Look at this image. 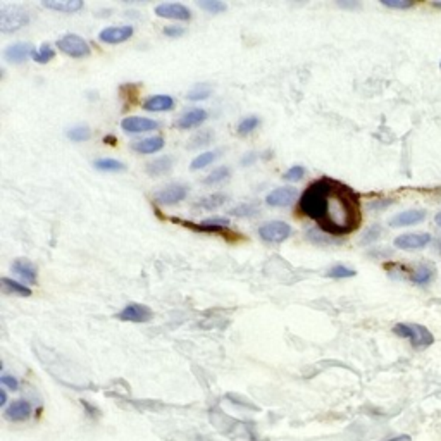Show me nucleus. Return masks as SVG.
<instances>
[{"mask_svg":"<svg viewBox=\"0 0 441 441\" xmlns=\"http://www.w3.org/2000/svg\"><path fill=\"white\" fill-rule=\"evenodd\" d=\"M298 211L316 220L321 231L331 236H345L358 230L362 220L360 199L346 184L333 178L310 183L298 200Z\"/></svg>","mask_w":441,"mask_h":441,"instance_id":"f257e3e1","label":"nucleus"},{"mask_svg":"<svg viewBox=\"0 0 441 441\" xmlns=\"http://www.w3.org/2000/svg\"><path fill=\"white\" fill-rule=\"evenodd\" d=\"M28 23H30V14H28L25 7L9 4V6H4L0 9V31H4V33H13V31L21 30Z\"/></svg>","mask_w":441,"mask_h":441,"instance_id":"f03ea898","label":"nucleus"},{"mask_svg":"<svg viewBox=\"0 0 441 441\" xmlns=\"http://www.w3.org/2000/svg\"><path fill=\"white\" fill-rule=\"evenodd\" d=\"M393 333L399 334L401 338H407L411 341L413 348H428L429 345H433L435 336L431 334V331L421 324H407V322H400L393 328Z\"/></svg>","mask_w":441,"mask_h":441,"instance_id":"7ed1b4c3","label":"nucleus"},{"mask_svg":"<svg viewBox=\"0 0 441 441\" xmlns=\"http://www.w3.org/2000/svg\"><path fill=\"white\" fill-rule=\"evenodd\" d=\"M172 220H175V223L181 224V226L188 228V230L199 231V233L223 235V236H228V238H230V240L236 238L235 231H231L230 228H228L230 220L224 219V218H211V219H206V220H204V223H200V224L190 223V220H184V219H172Z\"/></svg>","mask_w":441,"mask_h":441,"instance_id":"20e7f679","label":"nucleus"},{"mask_svg":"<svg viewBox=\"0 0 441 441\" xmlns=\"http://www.w3.org/2000/svg\"><path fill=\"white\" fill-rule=\"evenodd\" d=\"M57 49L61 52H64L66 55H71V57H88L92 54V49H90L88 42L85 38H81L80 35H64L57 40Z\"/></svg>","mask_w":441,"mask_h":441,"instance_id":"39448f33","label":"nucleus"},{"mask_svg":"<svg viewBox=\"0 0 441 441\" xmlns=\"http://www.w3.org/2000/svg\"><path fill=\"white\" fill-rule=\"evenodd\" d=\"M293 235V230L288 223L283 220H271L259 228V236L267 243H283Z\"/></svg>","mask_w":441,"mask_h":441,"instance_id":"423d86ee","label":"nucleus"},{"mask_svg":"<svg viewBox=\"0 0 441 441\" xmlns=\"http://www.w3.org/2000/svg\"><path fill=\"white\" fill-rule=\"evenodd\" d=\"M188 195V188L184 184L175 183L169 184V187H164L163 190L153 193V200L159 206H176V204L183 202Z\"/></svg>","mask_w":441,"mask_h":441,"instance_id":"0eeeda50","label":"nucleus"},{"mask_svg":"<svg viewBox=\"0 0 441 441\" xmlns=\"http://www.w3.org/2000/svg\"><path fill=\"white\" fill-rule=\"evenodd\" d=\"M153 317V312L151 307L143 305V303H129L126 305L121 312H117L116 319L124 322H148Z\"/></svg>","mask_w":441,"mask_h":441,"instance_id":"6e6552de","label":"nucleus"},{"mask_svg":"<svg viewBox=\"0 0 441 441\" xmlns=\"http://www.w3.org/2000/svg\"><path fill=\"white\" fill-rule=\"evenodd\" d=\"M155 14L159 18L165 19H176V21H190L192 19V11L188 9L183 4H176V2H165L159 4L155 7Z\"/></svg>","mask_w":441,"mask_h":441,"instance_id":"1a4fd4ad","label":"nucleus"},{"mask_svg":"<svg viewBox=\"0 0 441 441\" xmlns=\"http://www.w3.org/2000/svg\"><path fill=\"white\" fill-rule=\"evenodd\" d=\"M298 196V190L293 187H279L266 196V204L271 207H286L293 204Z\"/></svg>","mask_w":441,"mask_h":441,"instance_id":"9d476101","label":"nucleus"},{"mask_svg":"<svg viewBox=\"0 0 441 441\" xmlns=\"http://www.w3.org/2000/svg\"><path fill=\"white\" fill-rule=\"evenodd\" d=\"M33 45L28 42H16L4 50V59L9 64H23L30 55H33Z\"/></svg>","mask_w":441,"mask_h":441,"instance_id":"9b49d317","label":"nucleus"},{"mask_svg":"<svg viewBox=\"0 0 441 441\" xmlns=\"http://www.w3.org/2000/svg\"><path fill=\"white\" fill-rule=\"evenodd\" d=\"M429 242H431V235L428 233H407L396 236L395 247L400 250H419L429 245Z\"/></svg>","mask_w":441,"mask_h":441,"instance_id":"f8f14e48","label":"nucleus"},{"mask_svg":"<svg viewBox=\"0 0 441 441\" xmlns=\"http://www.w3.org/2000/svg\"><path fill=\"white\" fill-rule=\"evenodd\" d=\"M133 37V28L131 26H107L98 33V38L104 43H123Z\"/></svg>","mask_w":441,"mask_h":441,"instance_id":"ddd939ff","label":"nucleus"},{"mask_svg":"<svg viewBox=\"0 0 441 441\" xmlns=\"http://www.w3.org/2000/svg\"><path fill=\"white\" fill-rule=\"evenodd\" d=\"M121 128L126 133H145V131H152V129L159 128V123L153 119H148V117H141V116H131V117H124L123 123H121Z\"/></svg>","mask_w":441,"mask_h":441,"instance_id":"4468645a","label":"nucleus"},{"mask_svg":"<svg viewBox=\"0 0 441 441\" xmlns=\"http://www.w3.org/2000/svg\"><path fill=\"white\" fill-rule=\"evenodd\" d=\"M426 218V212L419 211V208H412V211H405L396 214L395 218L389 220V226L392 228H405V226H413V224L421 223Z\"/></svg>","mask_w":441,"mask_h":441,"instance_id":"2eb2a0df","label":"nucleus"},{"mask_svg":"<svg viewBox=\"0 0 441 441\" xmlns=\"http://www.w3.org/2000/svg\"><path fill=\"white\" fill-rule=\"evenodd\" d=\"M42 6L45 9L55 11V13H66L73 14L83 9L81 0H43Z\"/></svg>","mask_w":441,"mask_h":441,"instance_id":"dca6fc26","label":"nucleus"},{"mask_svg":"<svg viewBox=\"0 0 441 441\" xmlns=\"http://www.w3.org/2000/svg\"><path fill=\"white\" fill-rule=\"evenodd\" d=\"M207 119V110L206 109H190L176 121V128L180 129H192L193 126L202 124Z\"/></svg>","mask_w":441,"mask_h":441,"instance_id":"f3484780","label":"nucleus"},{"mask_svg":"<svg viewBox=\"0 0 441 441\" xmlns=\"http://www.w3.org/2000/svg\"><path fill=\"white\" fill-rule=\"evenodd\" d=\"M31 416V405L26 400H14L9 407L6 408V417L14 423H23Z\"/></svg>","mask_w":441,"mask_h":441,"instance_id":"a211bd4d","label":"nucleus"},{"mask_svg":"<svg viewBox=\"0 0 441 441\" xmlns=\"http://www.w3.org/2000/svg\"><path fill=\"white\" fill-rule=\"evenodd\" d=\"M11 269H13L14 274L21 276L25 281L30 283V285H35L37 283V267L33 266V262L28 261V259H16V261L13 262V266H11Z\"/></svg>","mask_w":441,"mask_h":441,"instance_id":"6ab92c4d","label":"nucleus"},{"mask_svg":"<svg viewBox=\"0 0 441 441\" xmlns=\"http://www.w3.org/2000/svg\"><path fill=\"white\" fill-rule=\"evenodd\" d=\"M175 107V100L169 95H153L143 102V109L148 112H164Z\"/></svg>","mask_w":441,"mask_h":441,"instance_id":"aec40b11","label":"nucleus"},{"mask_svg":"<svg viewBox=\"0 0 441 441\" xmlns=\"http://www.w3.org/2000/svg\"><path fill=\"white\" fill-rule=\"evenodd\" d=\"M165 145L164 138L163 136H152V138H145V140L141 141H136V143L131 145V148L135 152H140V153H155L159 151H163Z\"/></svg>","mask_w":441,"mask_h":441,"instance_id":"412c9836","label":"nucleus"},{"mask_svg":"<svg viewBox=\"0 0 441 441\" xmlns=\"http://www.w3.org/2000/svg\"><path fill=\"white\" fill-rule=\"evenodd\" d=\"M172 167V157L171 155H165V157H159V159L152 160V163L147 164V172L151 176H163L165 172L171 171Z\"/></svg>","mask_w":441,"mask_h":441,"instance_id":"4be33fe9","label":"nucleus"},{"mask_svg":"<svg viewBox=\"0 0 441 441\" xmlns=\"http://www.w3.org/2000/svg\"><path fill=\"white\" fill-rule=\"evenodd\" d=\"M0 285H2V291L7 295H18V297H30L31 290L28 286L21 285V283L14 281L11 278H2L0 279Z\"/></svg>","mask_w":441,"mask_h":441,"instance_id":"5701e85b","label":"nucleus"},{"mask_svg":"<svg viewBox=\"0 0 441 441\" xmlns=\"http://www.w3.org/2000/svg\"><path fill=\"white\" fill-rule=\"evenodd\" d=\"M226 202H228V195H224V193H212V195H207V196H204V199H200L199 202H196V207L212 211V208H218Z\"/></svg>","mask_w":441,"mask_h":441,"instance_id":"b1692460","label":"nucleus"},{"mask_svg":"<svg viewBox=\"0 0 441 441\" xmlns=\"http://www.w3.org/2000/svg\"><path fill=\"white\" fill-rule=\"evenodd\" d=\"M220 155L219 151H211V152H202L199 157H195V159L192 160L190 164V169L192 171H200V169L207 167V165H211L212 163H214L216 159Z\"/></svg>","mask_w":441,"mask_h":441,"instance_id":"393cba45","label":"nucleus"},{"mask_svg":"<svg viewBox=\"0 0 441 441\" xmlns=\"http://www.w3.org/2000/svg\"><path fill=\"white\" fill-rule=\"evenodd\" d=\"M433 276H435V271H433L429 266H426V264H423V266L417 267V269L411 274V279L416 283V285L426 286L431 283Z\"/></svg>","mask_w":441,"mask_h":441,"instance_id":"a878e982","label":"nucleus"},{"mask_svg":"<svg viewBox=\"0 0 441 441\" xmlns=\"http://www.w3.org/2000/svg\"><path fill=\"white\" fill-rule=\"evenodd\" d=\"M95 169L104 172H123L126 171V165L117 159H98L95 160Z\"/></svg>","mask_w":441,"mask_h":441,"instance_id":"bb28decb","label":"nucleus"},{"mask_svg":"<svg viewBox=\"0 0 441 441\" xmlns=\"http://www.w3.org/2000/svg\"><path fill=\"white\" fill-rule=\"evenodd\" d=\"M230 176H231L230 167H226V165H220V167L214 169L211 175H207V178L204 180V184H208V187H212V184H219V183H223V181L230 180Z\"/></svg>","mask_w":441,"mask_h":441,"instance_id":"cd10ccee","label":"nucleus"},{"mask_svg":"<svg viewBox=\"0 0 441 441\" xmlns=\"http://www.w3.org/2000/svg\"><path fill=\"white\" fill-rule=\"evenodd\" d=\"M212 93V88L207 85V83H196L195 86L188 92L187 98L188 100H206V98L211 97Z\"/></svg>","mask_w":441,"mask_h":441,"instance_id":"c85d7f7f","label":"nucleus"},{"mask_svg":"<svg viewBox=\"0 0 441 441\" xmlns=\"http://www.w3.org/2000/svg\"><path fill=\"white\" fill-rule=\"evenodd\" d=\"M68 136H69V140H73V141H86V140H90V136H92V129H90L86 124H76L68 129Z\"/></svg>","mask_w":441,"mask_h":441,"instance_id":"c756f323","label":"nucleus"},{"mask_svg":"<svg viewBox=\"0 0 441 441\" xmlns=\"http://www.w3.org/2000/svg\"><path fill=\"white\" fill-rule=\"evenodd\" d=\"M259 124H261V119H259L257 116H248V117H245V119H242L240 121V124H238V135H242V136H247V135H250V133H254L255 129L259 128Z\"/></svg>","mask_w":441,"mask_h":441,"instance_id":"7c9ffc66","label":"nucleus"},{"mask_svg":"<svg viewBox=\"0 0 441 441\" xmlns=\"http://www.w3.org/2000/svg\"><path fill=\"white\" fill-rule=\"evenodd\" d=\"M199 7L200 9L207 11V13H211V14H220L228 9L226 4L220 2V0H200Z\"/></svg>","mask_w":441,"mask_h":441,"instance_id":"2f4dec72","label":"nucleus"},{"mask_svg":"<svg viewBox=\"0 0 441 441\" xmlns=\"http://www.w3.org/2000/svg\"><path fill=\"white\" fill-rule=\"evenodd\" d=\"M54 55H55V52L52 49H50L49 45H42L40 49L35 50L31 57H33V61L38 62V64H47V62L52 61Z\"/></svg>","mask_w":441,"mask_h":441,"instance_id":"473e14b6","label":"nucleus"},{"mask_svg":"<svg viewBox=\"0 0 441 441\" xmlns=\"http://www.w3.org/2000/svg\"><path fill=\"white\" fill-rule=\"evenodd\" d=\"M328 276H329V278H334V279L353 278V276H355V271L350 269V267L343 266V264H336V266H333L328 271Z\"/></svg>","mask_w":441,"mask_h":441,"instance_id":"72a5a7b5","label":"nucleus"},{"mask_svg":"<svg viewBox=\"0 0 441 441\" xmlns=\"http://www.w3.org/2000/svg\"><path fill=\"white\" fill-rule=\"evenodd\" d=\"M259 212V208L252 204H242V206L231 208V214L236 216V218H250V216H255Z\"/></svg>","mask_w":441,"mask_h":441,"instance_id":"f704fd0d","label":"nucleus"},{"mask_svg":"<svg viewBox=\"0 0 441 441\" xmlns=\"http://www.w3.org/2000/svg\"><path fill=\"white\" fill-rule=\"evenodd\" d=\"M212 141V131H200L199 135L193 136V140L188 143L190 148H200V147H206Z\"/></svg>","mask_w":441,"mask_h":441,"instance_id":"c9c22d12","label":"nucleus"},{"mask_svg":"<svg viewBox=\"0 0 441 441\" xmlns=\"http://www.w3.org/2000/svg\"><path fill=\"white\" fill-rule=\"evenodd\" d=\"M305 167L303 165H291L288 171L283 175V180L285 181H300L303 176H305Z\"/></svg>","mask_w":441,"mask_h":441,"instance_id":"e433bc0d","label":"nucleus"},{"mask_svg":"<svg viewBox=\"0 0 441 441\" xmlns=\"http://www.w3.org/2000/svg\"><path fill=\"white\" fill-rule=\"evenodd\" d=\"M381 4L389 7V9H411L413 6L411 0H381Z\"/></svg>","mask_w":441,"mask_h":441,"instance_id":"4c0bfd02","label":"nucleus"},{"mask_svg":"<svg viewBox=\"0 0 441 441\" xmlns=\"http://www.w3.org/2000/svg\"><path fill=\"white\" fill-rule=\"evenodd\" d=\"M164 35L169 38H180L184 35V28L180 26H165L164 28Z\"/></svg>","mask_w":441,"mask_h":441,"instance_id":"58836bf2","label":"nucleus"},{"mask_svg":"<svg viewBox=\"0 0 441 441\" xmlns=\"http://www.w3.org/2000/svg\"><path fill=\"white\" fill-rule=\"evenodd\" d=\"M380 233H381L380 228H377V226L371 228V230H369L368 233H365L364 238H362V243H371V242H374V240L380 238Z\"/></svg>","mask_w":441,"mask_h":441,"instance_id":"ea45409f","label":"nucleus"},{"mask_svg":"<svg viewBox=\"0 0 441 441\" xmlns=\"http://www.w3.org/2000/svg\"><path fill=\"white\" fill-rule=\"evenodd\" d=\"M0 383H2L4 386H7V388H11V389H18V384H19L16 377L7 376V374H4V376L0 377Z\"/></svg>","mask_w":441,"mask_h":441,"instance_id":"a19ab883","label":"nucleus"},{"mask_svg":"<svg viewBox=\"0 0 441 441\" xmlns=\"http://www.w3.org/2000/svg\"><path fill=\"white\" fill-rule=\"evenodd\" d=\"M255 160H257V153H255V152H248V153H245V155H243L242 165H252V164L255 163Z\"/></svg>","mask_w":441,"mask_h":441,"instance_id":"79ce46f5","label":"nucleus"},{"mask_svg":"<svg viewBox=\"0 0 441 441\" xmlns=\"http://www.w3.org/2000/svg\"><path fill=\"white\" fill-rule=\"evenodd\" d=\"M338 6L343 7V9H358V7H360V4H357V2H338Z\"/></svg>","mask_w":441,"mask_h":441,"instance_id":"37998d69","label":"nucleus"},{"mask_svg":"<svg viewBox=\"0 0 441 441\" xmlns=\"http://www.w3.org/2000/svg\"><path fill=\"white\" fill-rule=\"evenodd\" d=\"M7 395H6V389H0V405H6V400Z\"/></svg>","mask_w":441,"mask_h":441,"instance_id":"c03bdc74","label":"nucleus"},{"mask_svg":"<svg viewBox=\"0 0 441 441\" xmlns=\"http://www.w3.org/2000/svg\"><path fill=\"white\" fill-rule=\"evenodd\" d=\"M386 441H411V438H408V436H396V438L386 440Z\"/></svg>","mask_w":441,"mask_h":441,"instance_id":"a18cd8bd","label":"nucleus"},{"mask_svg":"<svg viewBox=\"0 0 441 441\" xmlns=\"http://www.w3.org/2000/svg\"><path fill=\"white\" fill-rule=\"evenodd\" d=\"M435 223L438 224V226L441 228V211L438 212V214H436V218H435Z\"/></svg>","mask_w":441,"mask_h":441,"instance_id":"49530a36","label":"nucleus"},{"mask_svg":"<svg viewBox=\"0 0 441 441\" xmlns=\"http://www.w3.org/2000/svg\"><path fill=\"white\" fill-rule=\"evenodd\" d=\"M105 143H116L114 136H105Z\"/></svg>","mask_w":441,"mask_h":441,"instance_id":"de8ad7c7","label":"nucleus"},{"mask_svg":"<svg viewBox=\"0 0 441 441\" xmlns=\"http://www.w3.org/2000/svg\"><path fill=\"white\" fill-rule=\"evenodd\" d=\"M433 7H436V9H441V2H435L433 4Z\"/></svg>","mask_w":441,"mask_h":441,"instance_id":"09e8293b","label":"nucleus"},{"mask_svg":"<svg viewBox=\"0 0 441 441\" xmlns=\"http://www.w3.org/2000/svg\"><path fill=\"white\" fill-rule=\"evenodd\" d=\"M440 68H441V66H440Z\"/></svg>","mask_w":441,"mask_h":441,"instance_id":"8fccbe9b","label":"nucleus"}]
</instances>
